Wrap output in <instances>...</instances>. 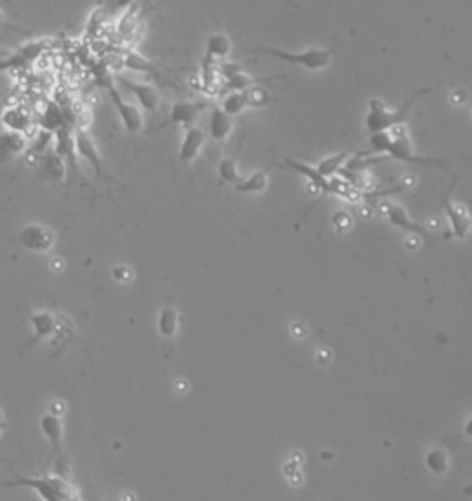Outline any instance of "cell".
I'll return each mask as SVG.
<instances>
[{
	"label": "cell",
	"mask_w": 472,
	"mask_h": 501,
	"mask_svg": "<svg viewBox=\"0 0 472 501\" xmlns=\"http://www.w3.org/2000/svg\"><path fill=\"white\" fill-rule=\"evenodd\" d=\"M9 54H11L9 51H4V48H0V60H4V58H8Z\"/></svg>",
	"instance_id": "obj_29"
},
{
	"label": "cell",
	"mask_w": 472,
	"mask_h": 501,
	"mask_svg": "<svg viewBox=\"0 0 472 501\" xmlns=\"http://www.w3.org/2000/svg\"><path fill=\"white\" fill-rule=\"evenodd\" d=\"M176 327H178V315L172 307H163L159 318H157V332L165 339L174 337Z\"/></svg>",
	"instance_id": "obj_24"
},
{
	"label": "cell",
	"mask_w": 472,
	"mask_h": 501,
	"mask_svg": "<svg viewBox=\"0 0 472 501\" xmlns=\"http://www.w3.org/2000/svg\"><path fill=\"white\" fill-rule=\"evenodd\" d=\"M30 324L33 329V342L43 339H51L56 332V320L51 313L46 311H39L30 317Z\"/></svg>",
	"instance_id": "obj_20"
},
{
	"label": "cell",
	"mask_w": 472,
	"mask_h": 501,
	"mask_svg": "<svg viewBox=\"0 0 472 501\" xmlns=\"http://www.w3.org/2000/svg\"><path fill=\"white\" fill-rule=\"evenodd\" d=\"M0 122H2L6 132L23 134L26 137H32V132L36 128V119H33L32 113L26 107L19 106V104H9L0 111Z\"/></svg>",
	"instance_id": "obj_9"
},
{
	"label": "cell",
	"mask_w": 472,
	"mask_h": 501,
	"mask_svg": "<svg viewBox=\"0 0 472 501\" xmlns=\"http://www.w3.org/2000/svg\"><path fill=\"white\" fill-rule=\"evenodd\" d=\"M6 487L32 488L43 501H69L73 488L63 478H19L14 481H2Z\"/></svg>",
	"instance_id": "obj_3"
},
{
	"label": "cell",
	"mask_w": 472,
	"mask_h": 501,
	"mask_svg": "<svg viewBox=\"0 0 472 501\" xmlns=\"http://www.w3.org/2000/svg\"><path fill=\"white\" fill-rule=\"evenodd\" d=\"M230 51V39H228L224 33H213V36L208 37V41H206V54H204V58L215 61V63H221V61L228 60Z\"/></svg>",
	"instance_id": "obj_19"
},
{
	"label": "cell",
	"mask_w": 472,
	"mask_h": 501,
	"mask_svg": "<svg viewBox=\"0 0 472 501\" xmlns=\"http://www.w3.org/2000/svg\"><path fill=\"white\" fill-rule=\"evenodd\" d=\"M428 93H430V89L416 91L409 100L404 102L402 106L397 107V110L387 107V104H385L384 100H379V98H370L365 115L367 134L374 135L382 134V132H391V130L400 128V126L406 125L416 100L424 97V95H428Z\"/></svg>",
	"instance_id": "obj_1"
},
{
	"label": "cell",
	"mask_w": 472,
	"mask_h": 501,
	"mask_svg": "<svg viewBox=\"0 0 472 501\" xmlns=\"http://www.w3.org/2000/svg\"><path fill=\"white\" fill-rule=\"evenodd\" d=\"M135 0H110L107 4V15L110 17H122V15L128 11L132 6H134Z\"/></svg>",
	"instance_id": "obj_27"
},
{
	"label": "cell",
	"mask_w": 472,
	"mask_h": 501,
	"mask_svg": "<svg viewBox=\"0 0 472 501\" xmlns=\"http://www.w3.org/2000/svg\"><path fill=\"white\" fill-rule=\"evenodd\" d=\"M385 216H387L391 224L400 228V230L407 231V233L421 235V237H426V239L431 237L421 224H416V222L413 221L411 216H409V213H407L400 204H385Z\"/></svg>",
	"instance_id": "obj_12"
},
{
	"label": "cell",
	"mask_w": 472,
	"mask_h": 501,
	"mask_svg": "<svg viewBox=\"0 0 472 501\" xmlns=\"http://www.w3.org/2000/svg\"><path fill=\"white\" fill-rule=\"evenodd\" d=\"M287 169H293L295 172H298V174L304 176L308 181H310L311 185H313L319 193L322 194H330V193H335V178L328 179L324 178L322 174H320L319 170H317V167L310 165V163H302V162H293V159H285V165Z\"/></svg>",
	"instance_id": "obj_11"
},
{
	"label": "cell",
	"mask_w": 472,
	"mask_h": 501,
	"mask_svg": "<svg viewBox=\"0 0 472 501\" xmlns=\"http://www.w3.org/2000/svg\"><path fill=\"white\" fill-rule=\"evenodd\" d=\"M39 428L45 438L52 444L56 451L61 450V438H63V420L54 413L43 414L39 420Z\"/></svg>",
	"instance_id": "obj_16"
},
{
	"label": "cell",
	"mask_w": 472,
	"mask_h": 501,
	"mask_svg": "<svg viewBox=\"0 0 472 501\" xmlns=\"http://www.w3.org/2000/svg\"><path fill=\"white\" fill-rule=\"evenodd\" d=\"M444 213H446V218L450 222V228H452V233L459 239L467 237L468 231H471V215L461 204L452 202V200H446L444 202Z\"/></svg>",
	"instance_id": "obj_14"
},
{
	"label": "cell",
	"mask_w": 472,
	"mask_h": 501,
	"mask_svg": "<svg viewBox=\"0 0 472 501\" xmlns=\"http://www.w3.org/2000/svg\"><path fill=\"white\" fill-rule=\"evenodd\" d=\"M384 154H387V157L394 159V162H404V163H415V165H441L435 159H424L419 157L415 154L411 141L406 134H398V128L389 132V141L385 147Z\"/></svg>",
	"instance_id": "obj_7"
},
{
	"label": "cell",
	"mask_w": 472,
	"mask_h": 501,
	"mask_svg": "<svg viewBox=\"0 0 472 501\" xmlns=\"http://www.w3.org/2000/svg\"><path fill=\"white\" fill-rule=\"evenodd\" d=\"M117 83H120L126 91L134 95L135 102H137V106L141 107V110L148 111V113L157 111L159 102H162V95H159L156 85L147 82H139V80L130 78V76H125V74H119V76H117Z\"/></svg>",
	"instance_id": "obj_8"
},
{
	"label": "cell",
	"mask_w": 472,
	"mask_h": 501,
	"mask_svg": "<svg viewBox=\"0 0 472 501\" xmlns=\"http://www.w3.org/2000/svg\"><path fill=\"white\" fill-rule=\"evenodd\" d=\"M110 501H120V500H110Z\"/></svg>",
	"instance_id": "obj_31"
},
{
	"label": "cell",
	"mask_w": 472,
	"mask_h": 501,
	"mask_svg": "<svg viewBox=\"0 0 472 501\" xmlns=\"http://www.w3.org/2000/svg\"><path fill=\"white\" fill-rule=\"evenodd\" d=\"M234 130V119L222 111L221 106H211L208 119V134L215 143H222L230 137Z\"/></svg>",
	"instance_id": "obj_13"
},
{
	"label": "cell",
	"mask_w": 472,
	"mask_h": 501,
	"mask_svg": "<svg viewBox=\"0 0 472 501\" xmlns=\"http://www.w3.org/2000/svg\"><path fill=\"white\" fill-rule=\"evenodd\" d=\"M267 172H268V169L256 170V172L248 174L246 178H241L239 184L236 185V189L239 191V193H246V194L263 193L268 185Z\"/></svg>",
	"instance_id": "obj_21"
},
{
	"label": "cell",
	"mask_w": 472,
	"mask_h": 501,
	"mask_svg": "<svg viewBox=\"0 0 472 501\" xmlns=\"http://www.w3.org/2000/svg\"><path fill=\"white\" fill-rule=\"evenodd\" d=\"M17 241L28 252L46 253L51 252L52 246H54L56 235L48 226L32 222V224H26L23 230L19 231Z\"/></svg>",
	"instance_id": "obj_6"
},
{
	"label": "cell",
	"mask_w": 472,
	"mask_h": 501,
	"mask_svg": "<svg viewBox=\"0 0 472 501\" xmlns=\"http://www.w3.org/2000/svg\"><path fill=\"white\" fill-rule=\"evenodd\" d=\"M30 137L15 132H4L0 135V162H9L28 150Z\"/></svg>",
	"instance_id": "obj_15"
},
{
	"label": "cell",
	"mask_w": 472,
	"mask_h": 501,
	"mask_svg": "<svg viewBox=\"0 0 472 501\" xmlns=\"http://www.w3.org/2000/svg\"><path fill=\"white\" fill-rule=\"evenodd\" d=\"M125 65L128 67L130 70H135V73H148V74H154V76H157L156 67H154V65L150 63L147 58H143V56L135 51L126 52Z\"/></svg>",
	"instance_id": "obj_25"
},
{
	"label": "cell",
	"mask_w": 472,
	"mask_h": 501,
	"mask_svg": "<svg viewBox=\"0 0 472 501\" xmlns=\"http://www.w3.org/2000/svg\"><path fill=\"white\" fill-rule=\"evenodd\" d=\"M74 148H76V156H78L82 162L88 163L102 181H107V172L106 169H104V159H102L91 134H89L83 126H76V128H74Z\"/></svg>",
	"instance_id": "obj_5"
},
{
	"label": "cell",
	"mask_w": 472,
	"mask_h": 501,
	"mask_svg": "<svg viewBox=\"0 0 472 501\" xmlns=\"http://www.w3.org/2000/svg\"><path fill=\"white\" fill-rule=\"evenodd\" d=\"M199 113V104H194V102H176L169 111V119H171L172 125H178L185 130L189 126H194V120H196Z\"/></svg>",
	"instance_id": "obj_17"
},
{
	"label": "cell",
	"mask_w": 472,
	"mask_h": 501,
	"mask_svg": "<svg viewBox=\"0 0 472 501\" xmlns=\"http://www.w3.org/2000/svg\"><path fill=\"white\" fill-rule=\"evenodd\" d=\"M219 178H221L224 184H239V167H237L234 157H224V159H221V163H219Z\"/></svg>",
	"instance_id": "obj_26"
},
{
	"label": "cell",
	"mask_w": 472,
	"mask_h": 501,
	"mask_svg": "<svg viewBox=\"0 0 472 501\" xmlns=\"http://www.w3.org/2000/svg\"><path fill=\"white\" fill-rule=\"evenodd\" d=\"M107 95H110L113 107H115L117 115L120 119V125L125 128L126 134H139L145 126V117L143 110L134 104V102H126L125 98L120 97L119 91L115 89V85L111 82H106Z\"/></svg>",
	"instance_id": "obj_4"
},
{
	"label": "cell",
	"mask_w": 472,
	"mask_h": 501,
	"mask_svg": "<svg viewBox=\"0 0 472 501\" xmlns=\"http://www.w3.org/2000/svg\"><path fill=\"white\" fill-rule=\"evenodd\" d=\"M2 23H4V14L0 11V24H2Z\"/></svg>",
	"instance_id": "obj_30"
},
{
	"label": "cell",
	"mask_w": 472,
	"mask_h": 501,
	"mask_svg": "<svg viewBox=\"0 0 472 501\" xmlns=\"http://www.w3.org/2000/svg\"><path fill=\"white\" fill-rule=\"evenodd\" d=\"M126 274L130 276V270H128V267H126V265H119L117 268H113V276H115L117 280L126 281Z\"/></svg>",
	"instance_id": "obj_28"
},
{
	"label": "cell",
	"mask_w": 472,
	"mask_h": 501,
	"mask_svg": "<svg viewBox=\"0 0 472 501\" xmlns=\"http://www.w3.org/2000/svg\"><path fill=\"white\" fill-rule=\"evenodd\" d=\"M39 172L45 179H54V181L63 179L65 162L54 152V148H51L48 152L39 157Z\"/></svg>",
	"instance_id": "obj_18"
},
{
	"label": "cell",
	"mask_w": 472,
	"mask_h": 501,
	"mask_svg": "<svg viewBox=\"0 0 472 501\" xmlns=\"http://www.w3.org/2000/svg\"><path fill=\"white\" fill-rule=\"evenodd\" d=\"M348 159H350V154L348 152H341V154H333V156L324 157L322 162H319V165H317V170H319L320 174L324 176V178H335V176L341 172V169H345V165L348 163Z\"/></svg>",
	"instance_id": "obj_23"
},
{
	"label": "cell",
	"mask_w": 472,
	"mask_h": 501,
	"mask_svg": "<svg viewBox=\"0 0 472 501\" xmlns=\"http://www.w3.org/2000/svg\"><path fill=\"white\" fill-rule=\"evenodd\" d=\"M206 144V132H204L200 126H189V128L184 130V135H182V143H180V150H178V159L180 163L187 165V163H193L196 157H199L200 150Z\"/></svg>",
	"instance_id": "obj_10"
},
{
	"label": "cell",
	"mask_w": 472,
	"mask_h": 501,
	"mask_svg": "<svg viewBox=\"0 0 472 501\" xmlns=\"http://www.w3.org/2000/svg\"><path fill=\"white\" fill-rule=\"evenodd\" d=\"M221 107L224 113H228V115L234 119V117L241 115L246 107H250L248 98H246L245 91H228L226 95H224V98H222Z\"/></svg>",
	"instance_id": "obj_22"
},
{
	"label": "cell",
	"mask_w": 472,
	"mask_h": 501,
	"mask_svg": "<svg viewBox=\"0 0 472 501\" xmlns=\"http://www.w3.org/2000/svg\"><path fill=\"white\" fill-rule=\"evenodd\" d=\"M252 52V54H259V56H268V58H274V60L285 61V63L296 65V67H302L305 70H324L328 69L330 65L333 61V52L328 51V48H308V51H300V52H289V51H282V48H273V46H258V48H252V51H246V54Z\"/></svg>",
	"instance_id": "obj_2"
}]
</instances>
